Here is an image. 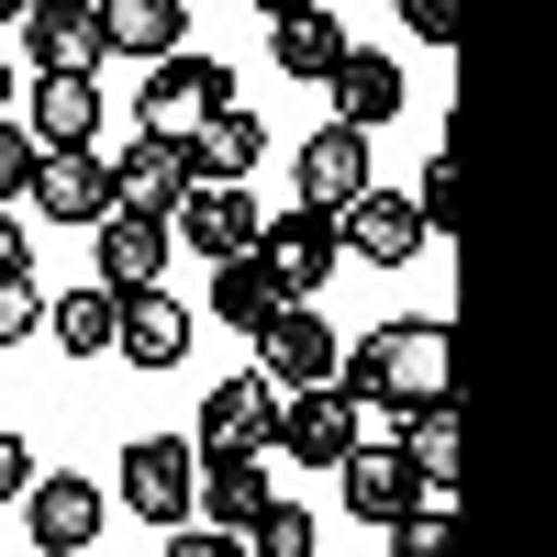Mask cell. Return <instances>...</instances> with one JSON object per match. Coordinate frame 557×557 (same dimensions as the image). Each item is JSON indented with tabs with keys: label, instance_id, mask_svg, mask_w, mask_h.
<instances>
[{
	"label": "cell",
	"instance_id": "6da1fadb",
	"mask_svg": "<svg viewBox=\"0 0 557 557\" xmlns=\"http://www.w3.org/2000/svg\"><path fill=\"white\" fill-rule=\"evenodd\" d=\"M446 357H457L446 323L435 312H401V323H380V335H357L335 357V391L357 412H424V401H446Z\"/></svg>",
	"mask_w": 557,
	"mask_h": 557
},
{
	"label": "cell",
	"instance_id": "7a4b0ae2",
	"mask_svg": "<svg viewBox=\"0 0 557 557\" xmlns=\"http://www.w3.org/2000/svg\"><path fill=\"white\" fill-rule=\"evenodd\" d=\"M190 491H201V446H178V435H134L112 469V502L146 524H190Z\"/></svg>",
	"mask_w": 557,
	"mask_h": 557
},
{
	"label": "cell",
	"instance_id": "3957f363",
	"mask_svg": "<svg viewBox=\"0 0 557 557\" xmlns=\"http://www.w3.org/2000/svg\"><path fill=\"white\" fill-rule=\"evenodd\" d=\"M212 112H235V67L223 57H190V45H178V57L146 67V134H201Z\"/></svg>",
	"mask_w": 557,
	"mask_h": 557
},
{
	"label": "cell",
	"instance_id": "277c9868",
	"mask_svg": "<svg viewBox=\"0 0 557 557\" xmlns=\"http://www.w3.org/2000/svg\"><path fill=\"white\" fill-rule=\"evenodd\" d=\"M368 435V412L335 391V380H312V391H278V424H268V446L278 457H301V469H335V457Z\"/></svg>",
	"mask_w": 557,
	"mask_h": 557
},
{
	"label": "cell",
	"instance_id": "5b68a950",
	"mask_svg": "<svg viewBox=\"0 0 557 557\" xmlns=\"http://www.w3.org/2000/svg\"><path fill=\"white\" fill-rule=\"evenodd\" d=\"M335 491H346V513H357V524H380V535H391L401 513H424V502H435V491H424V469H412L401 446H368V435L335 457Z\"/></svg>",
	"mask_w": 557,
	"mask_h": 557
},
{
	"label": "cell",
	"instance_id": "8992f818",
	"mask_svg": "<svg viewBox=\"0 0 557 557\" xmlns=\"http://www.w3.org/2000/svg\"><path fill=\"white\" fill-rule=\"evenodd\" d=\"M101 513H112V491L78 480V469H34V491H23V535H34V557H78L89 535H101Z\"/></svg>",
	"mask_w": 557,
	"mask_h": 557
},
{
	"label": "cell",
	"instance_id": "52a82bcc",
	"mask_svg": "<svg viewBox=\"0 0 557 557\" xmlns=\"http://www.w3.org/2000/svg\"><path fill=\"white\" fill-rule=\"evenodd\" d=\"M23 201H34L45 223H78V235H89L101 212H123V201H112V168L89 157V146H34V178H23Z\"/></svg>",
	"mask_w": 557,
	"mask_h": 557
},
{
	"label": "cell",
	"instance_id": "ba28073f",
	"mask_svg": "<svg viewBox=\"0 0 557 557\" xmlns=\"http://www.w3.org/2000/svg\"><path fill=\"white\" fill-rule=\"evenodd\" d=\"M23 57H34V78H101V0H34L23 12Z\"/></svg>",
	"mask_w": 557,
	"mask_h": 557
},
{
	"label": "cell",
	"instance_id": "9c48e42d",
	"mask_svg": "<svg viewBox=\"0 0 557 557\" xmlns=\"http://www.w3.org/2000/svg\"><path fill=\"white\" fill-rule=\"evenodd\" d=\"M257 223H268V212L246 201V178H190V190H178V212H168V235H178V246H201V257L223 268V257H246V246H257Z\"/></svg>",
	"mask_w": 557,
	"mask_h": 557
},
{
	"label": "cell",
	"instance_id": "30bf717a",
	"mask_svg": "<svg viewBox=\"0 0 557 557\" xmlns=\"http://www.w3.org/2000/svg\"><path fill=\"white\" fill-rule=\"evenodd\" d=\"M268 424H278V391L257 380V368H235V380H212L190 446H201V457H268Z\"/></svg>",
	"mask_w": 557,
	"mask_h": 557
},
{
	"label": "cell",
	"instance_id": "8fae6325",
	"mask_svg": "<svg viewBox=\"0 0 557 557\" xmlns=\"http://www.w3.org/2000/svg\"><path fill=\"white\" fill-rule=\"evenodd\" d=\"M257 268H268L290 301H312L323 278H335V212H312V201H301V212L257 223Z\"/></svg>",
	"mask_w": 557,
	"mask_h": 557
},
{
	"label": "cell",
	"instance_id": "7c38bea8",
	"mask_svg": "<svg viewBox=\"0 0 557 557\" xmlns=\"http://www.w3.org/2000/svg\"><path fill=\"white\" fill-rule=\"evenodd\" d=\"M112 357H123V368H178V357H190V301H168V290H112Z\"/></svg>",
	"mask_w": 557,
	"mask_h": 557
},
{
	"label": "cell",
	"instance_id": "4fadbf2b",
	"mask_svg": "<svg viewBox=\"0 0 557 557\" xmlns=\"http://www.w3.org/2000/svg\"><path fill=\"white\" fill-rule=\"evenodd\" d=\"M257 380H268V391H312V380H335V323H323L312 301H290V312L257 335Z\"/></svg>",
	"mask_w": 557,
	"mask_h": 557
},
{
	"label": "cell",
	"instance_id": "5bb4252c",
	"mask_svg": "<svg viewBox=\"0 0 557 557\" xmlns=\"http://www.w3.org/2000/svg\"><path fill=\"white\" fill-rule=\"evenodd\" d=\"M190 134H134V146L112 157V201L123 212H178V190H190Z\"/></svg>",
	"mask_w": 557,
	"mask_h": 557
},
{
	"label": "cell",
	"instance_id": "9a60e30c",
	"mask_svg": "<svg viewBox=\"0 0 557 557\" xmlns=\"http://www.w3.org/2000/svg\"><path fill=\"white\" fill-rule=\"evenodd\" d=\"M89 235H101V290H157V278H168V257H178L168 212H101Z\"/></svg>",
	"mask_w": 557,
	"mask_h": 557
},
{
	"label": "cell",
	"instance_id": "2e32d148",
	"mask_svg": "<svg viewBox=\"0 0 557 557\" xmlns=\"http://www.w3.org/2000/svg\"><path fill=\"white\" fill-rule=\"evenodd\" d=\"M335 246L368 257V268H412V257H424V223H412L401 190H357V201L335 212Z\"/></svg>",
	"mask_w": 557,
	"mask_h": 557
},
{
	"label": "cell",
	"instance_id": "e0dca14e",
	"mask_svg": "<svg viewBox=\"0 0 557 557\" xmlns=\"http://www.w3.org/2000/svg\"><path fill=\"white\" fill-rule=\"evenodd\" d=\"M357 190H368V134H346V123L301 134V201L312 212H346Z\"/></svg>",
	"mask_w": 557,
	"mask_h": 557
},
{
	"label": "cell",
	"instance_id": "ac0fdd59",
	"mask_svg": "<svg viewBox=\"0 0 557 557\" xmlns=\"http://www.w3.org/2000/svg\"><path fill=\"white\" fill-rule=\"evenodd\" d=\"M323 89H335V123H346V134H380V123L412 101V89H401V67H391V57H368V45H346V67L323 78Z\"/></svg>",
	"mask_w": 557,
	"mask_h": 557
},
{
	"label": "cell",
	"instance_id": "d6986e66",
	"mask_svg": "<svg viewBox=\"0 0 557 557\" xmlns=\"http://www.w3.org/2000/svg\"><path fill=\"white\" fill-rule=\"evenodd\" d=\"M101 45L112 57H178L190 45V0H101Z\"/></svg>",
	"mask_w": 557,
	"mask_h": 557
},
{
	"label": "cell",
	"instance_id": "ffe728a7",
	"mask_svg": "<svg viewBox=\"0 0 557 557\" xmlns=\"http://www.w3.org/2000/svg\"><path fill=\"white\" fill-rule=\"evenodd\" d=\"M268 502V457H201V491H190V524L246 535V513Z\"/></svg>",
	"mask_w": 557,
	"mask_h": 557
},
{
	"label": "cell",
	"instance_id": "44dd1931",
	"mask_svg": "<svg viewBox=\"0 0 557 557\" xmlns=\"http://www.w3.org/2000/svg\"><path fill=\"white\" fill-rule=\"evenodd\" d=\"M212 312H223V323H235V335L257 346V335H268V323H278V312H290V290H278V278L257 268V246H246V257H223V268H212Z\"/></svg>",
	"mask_w": 557,
	"mask_h": 557
},
{
	"label": "cell",
	"instance_id": "7402d4cb",
	"mask_svg": "<svg viewBox=\"0 0 557 557\" xmlns=\"http://www.w3.org/2000/svg\"><path fill=\"white\" fill-rule=\"evenodd\" d=\"M23 134H34V146H89V134H101V89H89V78H34Z\"/></svg>",
	"mask_w": 557,
	"mask_h": 557
},
{
	"label": "cell",
	"instance_id": "603a6c76",
	"mask_svg": "<svg viewBox=\"0 0 557 557\" xmlns=\"http://www.w3.org/2000/svg\"><path fill=\"white\" fill-rule=\"evenodd\" d=\"M268 57H278V78H312V89H323V78L346 67V23H335V12H290V23L268 34Z\"/></svg>",
	"mask_w": 557,
	"mask_h": 557
},
{
	"label": "cell",
	"instance_id": "cb8c5ba5",
	"mask_svg": "<svg viewBox=\"0 0 557 557\" xmlns=\"http://www.w3.org/2000/svg\"><path fill=\"white\" fill-rule=\"evenodd\" d=\"M401 457L424 469V491H435V502H457V401L401 412Z\"/></svg>",
	"mask_w": 557,
	"mask_h": 557
},
{
	"label": "cell",
	"instance_id": "d4e9b609",
	"mask_svg": "<svg viewBox=\"0 0 557 557\" xmlns=\"http://www.w3.org/2000/svg\"><path fill=\"white\" fill-rule=\"evenodd\" d=\"M45 335H57L67 357H112V290H101V278L57 290V301H45Z\"/></svg>",
	"mask_w": 557,
	"mask_h": 557
},
{
	"label": "cell",
	"instance_id": "484cf974",
	"mask_svg": "<svg viewBox=\"0 0 557 557\" xmlns=\"http://www.w3.org/2000/svg\"><path fill=\"white\" fill-rule=\"evenodd\" d=\"M257 157H268V134H257V112H246V101H235V112H212V123L190 134V168H201V178H246Z\"/></svg>",
	"mask_w": 557,
	"mask_h": 557
},
{
	"label": "cell",
	"instance_id": "4316f807",
	"mask_svg": "<svg viewBox=\"0 0 557 557\" xmlns=\"http://www.w3.org/2000/svg\"><path fill=\"white\" fill-rule=\"evenodd\" d=\"M246 557H312V513H301V502H257V513H246V535H235Z\"/></svg>",
	"mask_w": 557,
	"mask_h": 557
},
{
	"label": "cell",
	"instance_id": "83f0119b",
	"mask_svg": "<svg viewBox=\"0 0 557 557\" xmlns=\"http://www.w3.org/2000/svg\"><path fill=\"white\" fill-rule=\"evenodd\" d=\"M391 557H457V502H424V513L391 524Z\"/></svg>",
	"mask_w": 557,
	"mask_h": 557
},
{
	"label": "cell",
	"instance_id": "f1b7e54d",
	"mask_svg": "<svg viewBox=\"0 0 557 557\" xmlns=\"http://www.w3.org/2000/svg\"><path fill=\"white\" fill-rule=\"evenodd\" d=\"M23 335H45V290H34V268L0 278V346H23Z\"/></svg>",
	"mask_w": 557,
	"mask_h": 557
},
{
	"label": "cell",
	"instance_id": "f546056e",
	"mask_svg": "<svg viewBox=\"0 0 557 557\" xmlns=\"http://www.w3.org/2000/svg\"><path fill=\"white\" fill-rule=\"evenodd\" d=\"M401 201H412V223H424V235H457V168H446V157L424 168V190H401Z\"/></svg>",
	"mask_w": 557,
	"mask_h": 557
},
{
	"label": "cell",
	"instance_id": "4dcf8cb0",
	"mask_svg": "<svg viewBox=\"0 0 557 557\" xmlns=\"http://www.w3.org/2000/svg\"><path fill=\"white\" fill-rule=\"evenodd\" d=\"M23 178H34V134H23L12 112H0V212L23 201Z\"/></svg>",
	"mask_w": 557,
	"mask_h": 557
},
{
	"label": "cell",
	"instance_id": "1f68e13d",
	"mask_svg": "<svg viewBox=\"0 0 557 557\" xmlns=\"http://www.w3.org/2000/svg\"><path fill=\"white\" fill-rule=\"evenodd\" d=\"M412 45H457V0H391Z\"/></svg>",
	"mask_w": 557,
	"mask_h": 557
},
{
	"label": "cell",
	"instance_id": "d6a6232c",
	"mask_svg": "<svg viewBox=\"0 0 557 557\" xmlns=\"http://www.w3.org/2000/svg\"><path fill=\"white\" fill-rule=\"evenodd\" d=\"M168 557H246L223 524H168Z\"/></svg>",
	"mask_w": 557,
	"mask_h": 557
},
{
	"label": "cell",
	"instance_id": "836d02e7",
	"mask_svg": "<svg viewBox=\"0 0 557 557\" xmlns=\"http://www.w3.org/2000/svg\"><path fill=\"white\" fill-rule=\"evenodd\" d=\"M23 491H34V446L0 435V502H23Z\"/></svg>",
	"mask_w": 557,
	"mask_h": 557
},
{
	"label": "cell",
	"instance_id": "e575fe53",
	"mask_svg": "<svg viewBox=\"0 0 557 557\" xmlns=\"http://www.w3.org/2000/svg\"><path fill=\"white\" fill-rule=\"evenodd\" d=\"M12 268H34V246H23V223L0 212V278H12Z\"/></svg>",
	"mask_w": 557,
	"mask_h": 557
},
{
	"label": "cell",
	"instance_id": "d590c367",
	"mask_svg": "<svg viewBox=\"0 0 557 557\" xmlns=\"http://www.w3.org/2000/svg\"><path fill=\"white\" fill-rule=\"evenodd\" d=\"M246 12H268V23H290V12H323V0H246Z\"/></svg>",
	"mask_w": 557,
	"mask_h": 557
},
{
	"label": "cell",
	"instance_id": "8d00e7d4",
	"mask_svg": "<svg viewBox=\"0 0 557 557\" xmlns=\"http://www.w3.org/2000/svg\"><path fill=\"white\" fill-rule=\"evenodd\" d=\"M12 101H23V89H12V67H0V112H12Z\"/></svg>",
	"mask_w": 557,
	"mask_h": 557
},
{
	"label": "cell",
	"instance_id": "74e56055",
	"mask_svg": "<svg viewBox=\"0 0 557 557\" xmlns=\"http://www.w3.org/2000/svg\"><path fill=\"white\" fill-rule=\"evenodd\" d=\"M23 12H34V0H0V23H23Z\"/></svg>",
	"mask_w": 557,
	"mask_h": 557
},
{
	"label": "cell",
	"instance_id": "f35d334b",
	"mask_svg": "<svg viewBox=\"0 0 557 557\" xmlns=\"http://www.w3.org/2000/svg\"><path fill=\"white\" fill-rule=\"evenodd\" d=\"M190 12H201V0H190Z\"/></svg>",
	"mask_w": 557,
	"mask_h": 557
}]
</instances>
